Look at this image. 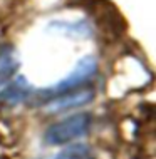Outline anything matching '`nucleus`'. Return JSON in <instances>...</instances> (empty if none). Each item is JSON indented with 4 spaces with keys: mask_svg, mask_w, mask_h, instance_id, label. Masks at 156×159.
<instances>
[{
    "mask_svg": "<svg viewBox=\"0 0 156 159\" xmlns=\"http://www.w3.org/2000/svg\"><path fill=\"white\" fill-rule=\"evenodd\" d=\"M96 70H97V61L92 55H86V57H82L76 64V67L72 69L71 74H67L62 80H59L57 84L50 85V87L40 89L35 94V97L39 99V102H47L57 96L77 91V89H81L91 77L96 74Z\"/></svg>",
    "mask_w": 156,
    "mask_h": 159,
    "instance_id": "f257e3e1",
    "label": "nucleus"
},
{
    "mask_svg": "<svg viewBox=\"0 0 156 159\" xmlns=\"http://www.w3.org/2000/svg\"><path fill=\"white\" fill-rule=\"evenodd\" d=\"M91 127V116L87 112H79L71 117L55 122L45 131V141L49 144H66L82 137Z\"/></svg>",
    "mask_w": 156,
    "mask_h": 159,
    "instance_id": "f03ea898",
    "label": "nucleus"
},
{
    "mask_svg": "<svg viewBox=\"0 0 156 159\" xmlns=\"http://www.w3.org/2000/svg\"><path fill=\"white\" fill-rule=\"evenodd\" d=\"M92 99H94L92 91H89V89H77V91L62 94V96H57V97L50 99V101H47L45 107H47V112L57 114V112H62V111L72 109V107L86 106Z\"/></svg>",
    "mask_w": 156,
    "mask_h": 159,
    "instance_id": "7ed1b4c3",
    "label": "nucleus"
},
{
    "mask_svg": "<svg viewBox=\"0 0 156 159\" xmlns=\"http://www.w3.org/2000/svg\"><path fill=\"white\" fill-rule=\"evenodd\" d=\"M30 96V85L24 77H19L14 82H10V85L5 91L0 92V104L3 106H15L19 102L25 101Z\"/></svg>",
    "mask_w": 156,
    "mask_h": 159,
    "instance_id": "20e7f679",
    "label": "nucleus"
},
{
    "mask_svg": "<svg viewBox=\"0 0 156 159\" xmlns=\"http://www.w3.org/2000/svg\"><path fill=\"white\" fill-rule=\"evenodd\" d=\"M19 69V57L12 45L0 47V85L12 80Z\"/></svg>",
    "mask_w": 156,
    "mask_h": 159,
    "instance_id": "39448f33",
    "label": "nucleus"
},
{
    "mask_svg": "<svg viewBox=\"0 0 156 159\" xmlns=\"http://www.w3.org/2000/svg\"><path fill=\"white\" fill-rule=\"evenodd\" d=\"M55 159H96V156L86 144H76L60 151Z\"/></svg>",
    "mask_w": 156,
    "mask_h": 159,
    "instance_id": "423d86ee",
    "label": "nucleus"
},
{
    "mask_svg": "<svg viewBox=\"0 0 156 159\" xmlns=\"http://www.w3.org/2000/svg\"><path fill=\"white\" fill-rule=\"evenodd\" d=\"M0 159H2V157H0Z\"/></svg>",
    "mask_w": 156,
    "mask_h": 159,
    "instance_id": "0eeeda50",
    "label": "nucleus"
}]
</instances>
